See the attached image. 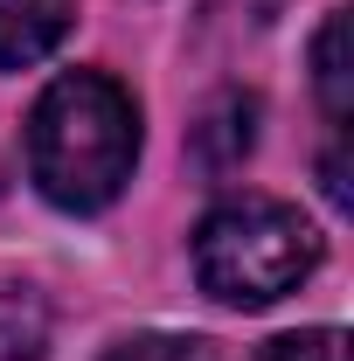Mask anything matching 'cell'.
Instances as JSON below:
<instances>
[{
  "instance_id": "cell-2",
  "label": "cell",
  "mask_w": 354,
  "mask_h": 361,
  "mask_svg": "<svg viewBox=\"0 0 354 361\" xmlns=\"http://www.w3.org/2000/svg\"><path fill=\"white\" fill-rule=\"evenodd\" d=\"M326 257L319 229L278 195H229L195 223V278L222 306H278Z\"/></svg>"
},
{
  "instance_id": "cell-8",
  "label": "cell",
  "mask_w": 354,
  "mask_h": 361,
  "mask_svg": "<svg viewBox=\"0 0 354 361\" xmlns=\"http://www.w3.org/2000/svg\"><path fill=\"white\" fill-rule=\"evenodd\" d=\"M250 361H348V334L341 326H306V334H278Z\"/></svg>"
},
{
  "instance_id": "cell-1",
  "label": "cell",
  "mask_w": 354,
  "mask_h": 361,
  "mask_svg": "<svg viewBox=\"0 0 354 361\" xmlns=\"http://www.w3.org/2000/svg\"><path fill=\"white\" fill-rule=\"evenodd\" d=\"M139 167V104L104 70H63L28 111V180L63 216H97Z\"/></svg>"
},
{
  "instance_id": "cell-7",
  "label": "cell",
  "mask_w": 354,
  "mask_h": 361,
  "mask_svg": "<svg viewBox=\"0 0 354 361\" xmlns=\"http://www.w3.org/2000/svg\"><path fill=\"white\" fill-rule=\"evenodd\" d=\"M104 361H216V341H202V334H126L118 348H104Z\"/></svg>"
},
{
  "instance_id": "cell-3",
  "label": "cell",
  "mask_w": 354,
  "mask_h": 361,
  "mask_svg": "<svg viewBox=\"0 0 354 361\" xmlns=\"http://www.w3.org/2000/svg\"><path fill=\"white\" fill-rule=\"evenodd\" d=\"M195 160L209 167V174H236L243 160H250V146H257V97L250 90H222L209 97V111L195 118Z\"/></svg>"
},
{
  "instance_id": "cell-6",
  "label": "cell",
  "mask_w": 354,
  "mask_h": 361,
  "mask_svg": "<svg viewBox=\"0 0 354 361\" xmlns=\"http://www.w3.org/2000/svg\"><path fill=\"white\" fill-rule=\"evenodd\" d=\"M49 355V306L28 285H0V361H42Z\"/></svg>"
},
{
  "instance_id": "cell-5",
  "label": "cell",
  "mask_w": 354,
  "mask_h": 361,
  "mask_svg": "<svg viewBox=\"0 0 354 361\" xmlns=\"http://www.w3.org/2000/svg\"><path fill=\"white\" fill-rule=\"evenodd\" d=\"M312 90H319L326 118H334V126H348V111H354V70H348V7H334V14L319 21V35H312Z\"/></svg>"
},
{
  "instance_id": "cell-4",
  "label": "cell",
  "mask_w": 354,
  "mask_h": 361,
  "mask_svg": "<svg viewBox=\"0 0 354 361\" xmlns=\"http://www.w3.org/2000/svg\"><path fill=\"white\" fill-rule=\"evenodd\" d=\"M70 0H0V70H35L70 35Z\"/></svg>"
}]
</instances>
